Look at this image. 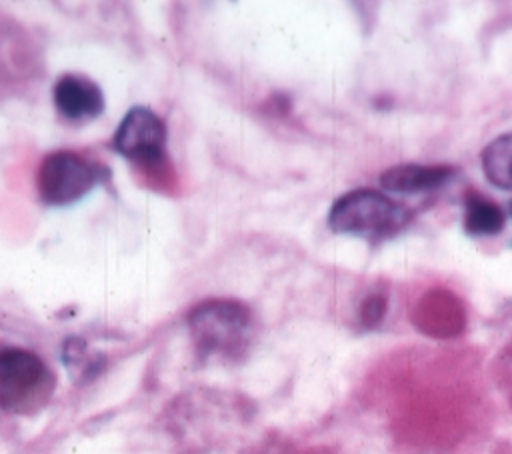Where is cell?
<instances>
[{"label": "cell", "mask_w": 512, "mask_h": 454, "mask_svg": "<svg viewBox=\"0 0 512 454\" xmlns=\"http://www.w3.org/2000/svg\"><path fill=\"white\" fill-rule=\"evenodd\" d=\"M54 390V376L40 356L22 348L0 350V408L6 412H34Z\"/></svg>", "instance_id": "3957f363"}, {"label": "cell", "mask_w": 512, "mask_h": 454, "mask_svg": "<svg viewBox=\"0 0 512 454\" xmlns=\"http://www.w3.org/2000/svg\"><path fill=\"white\" fill-rule=\"evenodd\" d=\"M38 52L26 30L0 16V92L28 86L38 76Z\"/></svg>", "instance_id": "8992f818"}, {"label": "cell", "mask_w": 512, "mask_h": 454, "mask_svg": "<svg viewBox=\"0 0 512 454\" xmlns=\"http://www.w3.org/2000/svg\"><path fill=\"white\" fill-rule=\"evenodd\" d=\"M506 224V216L500 206L478 192H468L464 196V230L472 236H492L498 234Z\"/></svg>", "instance_id": "9c48e42d"}, {"label": "cell", "mask_w": 512, "mask_h": 454, "mask_svg": "<svg viewBox=\"0 0 512 454\" xmlns=\"http://www.w3.org/2000/svg\"><path fill=\"white\" fill-rule=\"evenodd\" d=\"M410 212L380 190L358 188L340 196L330 212L328 226L338 234L384 236L404 228Z\"/></svg>", "instance_id": "7a4b0ae2"}, {"label": "cell", "mask_w": 512, "mask_h": 454, "mask_svg": "<svg viewBox=\"0 0 512 454\" xmlns=\"http://www.w3.org/2000/svg\"><path fill=\"white\" fill-rule=\"evenodd\" d=\"M102 178V166L78 152L58 150L48 154L36 176L38 194L46 204L64 206L84 198Z\"/></svg>", "instance_id": "277c9868"}, {"label": "cell", "mask_w": 512, "mask_h": 454, "mask_svg": "<svg viewBox=\"0 0 512 454\" xmlns=\"http://www.w3.org/2000/svg\"><path fill=\"white\" fill-rule=\"evenodd\" d=\"M112 144L118 154L146 172H160L166 166V126L160 116L144 106L126 112Z\"/></svg>", "instance_id": "5b68a950"}, {"label": "cell", "mask_w": 512, "mask_h": 454, "mask_svg": "<svg viewBox=\"0 0 512 454\" xmlns=\"http://www.w3.org/2000/svg\"><path fill=\"white\" fill-rule=\"evenodd\" d=\"M454 174L456 168L446 164H398L380 174V186L396 194H420L442 188Z\"/></svg>", "instance_id": "ba28073f"}, {"label": "cell", "mask_w": 512, "mask_h": 454, "mask_svg": "<svg viewBox=\"0 0 512 454\" xmlns=\"http://www.w3.org/2000/svg\"><path fill=\"white\" fill-rule=\"evenodd\" d=\"M54 104L68 120H92L104 110V96L98 84L80 74H64L54 84Z\"/></svg>", "instance_id": "52a82bcc"}, {"label": "cell", "mask_w": 512, "mask_h": 454, "mask_svg": "<svg viewBox=\"0 0 512 454\" xmlns=\"http://www.w3.org/2000/svg\"><path fill=\"white\" fill-rule=\"evenodd\" d=\"M188 328L202 356L236 358L250 344L252 316L236 300H206L190 310Z\"/></svg>", "instance_id": "6da1fadb"}, {"label": "cell", "mask_w": 512, "mask_h": 454, "mask_svg": "<svg viewBox=\"0 0 512 454\" xmlns=\"http://www.w3.org/2000/svg\"><path fill=\"white\" fill-rule=\"evenodd\" d=\"M488 182L502 190H512V132L492 138L480 154Z\"/></svg>", "instance_id": "30bf717a"}, {"label": "cell", "mask_w": 512, "mask_h": 454, "mask_svg": "<svg viewBox=\"0 0 512 454\" xmlns=\"http://www.w3.org/2000/svg\"><path fill=\"white\" fill-rule=\"evenodd\" d=\"M386 310V300L384 296H370L362 304V320L366 326H376Z\"/></svg>", "instance_id": "8fae6325"}, {"label": "cell", "mask_w": 512, "mask_h": 454, "mask_svg": "<svg viewBox=\"0 0 512 454\" xmlns=\"http://www.w3.org/2000/svg\"><path fill=\"white\" fill-rule=\"evenodd\" d=\"M510 212H512V206H510ZM510 244H512V242H510Z\"/></svg>", "instance_id": "7c38bea8"}]
</instances>
